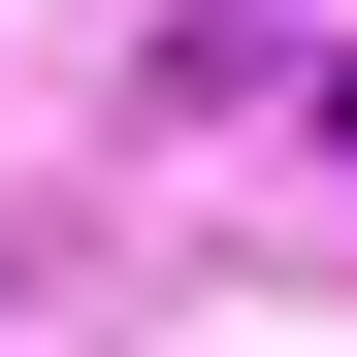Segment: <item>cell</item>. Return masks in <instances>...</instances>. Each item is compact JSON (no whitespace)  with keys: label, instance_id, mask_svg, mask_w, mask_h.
Instances as JSON below:
<instances>
[{"label":"cell","instance_id":"cell-1","mask_svg":"<svg viewBox=\"0 0 357 357\" xmlns=\"http://www.w3.org/2000/svg\"><path fill=\"white\" fill-rule=\"evenodd\" d=\"M325 130H357V66H325Z\"/></svg>","mask_w":357,"mask_h":357}]
</instances>
